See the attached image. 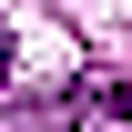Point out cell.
I'll return each instance as SVG.
<instances>
[{
	"instance_id": "1",
	"label": "cell",
	"mask_w": 132,
	"mask_h": 132,
	"mask_svg": "<svg viewBox=\"0 0 132 132\" xmlns=\"http://www.w3.org/2000/svg\"><path fill=\"white\" fill-rule=\"evenodd\" d=\"M102 102H112V122H132V81H112V92H102Z\"/></svg>"
},
{
	"instance_id": "2",
	"label": "cell",
	"mask_w": 132,
	"mask_h": 132,
	"mask_svg": "<svg viewBox=\"0 0 132 132\" xmlns=\"http://www.w3.org/2000/svg\"><path fill=\"white\" fill-rule=\"evenodd\" d=\"M0 81H10V41H0Z\"/></svg>"
}]
</instances>
